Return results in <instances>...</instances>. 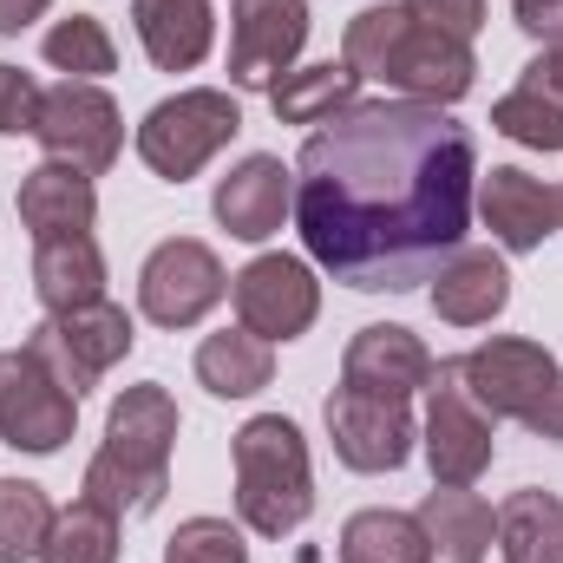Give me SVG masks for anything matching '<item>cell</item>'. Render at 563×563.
Wrapping results in <instances>:
<instances>
[{"label": "cell", "instance_id": "6da1fadb", "mask_svg": "<svg viewBox=\"0 0 563 563\" xmlns=\"http://www.w3.org/2000/svg\"><path fill=\"white\" fill-rule=\"evenodd\" d=\"M295 177L308 256L361 295H407L465 250L478 144L445 106L354 99L308 132Z\"/></svg>", "mask_w": 563, "mask_h": 563}, {"label": "cell", "instance_id": "7a4b0ae2", "mask_svg": "<svg viewBox=\"0 0 563 563\" xmlns=\"http://www.w3.org/2000/svg\"><path fill=\"white\" fill-rule=\"evenodd\" d=\"M341 59L361 79H380L387 92L420 99V106H459L472 92V73H478L465 40L420 26L407 7H367V13H354L347 40H341Z\"/></svg>", "mask_w": 563, "mask_h": 563}, {"label": "cell", "instance_id": "3957f363", "mask_svg": "<svg viewBox=\"0 0 563 563\" xmlns=\"http://www.w3.org/2000/svg\"><path fill=\"white\" fill-rule=\"evenodd\" d=\"M170 445H177V400L164 387H125L112 400L106 445L86 465V498L112 518H144L170 492Z\"/></svg>", "mask_w": 563, "mask_h": 563}, {"label": "cell", "instance_id": "277c9868", "mask_svg": "<svg viewBox=\"0 0 563 563\" xmlns=\"http://www.w3.org/2000/svg\"><path fill=\"white\" fill-rule=\"evenodd\" d=\"M236 511L256 538H288L314 511L308 439L282 413H256L236 432Z\"/></svg>", "mask_w": 563, "mask_h": 563}, {"label": "cell", "instance_id": "5b68a950", "mask_svg": "<svg viewBox=\"0 0 563 563\" xmlns=\"http://www.w3.org/2000/svg\"><path fill=\"white\" fill-rule=\"evenodd\" d=\"M459 380L492 420H525L538 439H563V367L538 341L498 334L472 354H459Z\"/></svg>", "mask_w": 563, "mask_h": 563}, {"label": "cell", "instance_id": "8992f818", "mask_svg": "<svg viewBox=\"0 0 563 563\" xmlns=\"http://www.w3.org/2000/svg\"><path fill=\"white\" fill-rule=\"evenodd\" d=\"M132 314L119 301H86V308H66V314H46L33 334H26V354L73 394L86 400L125 354H132Z\"/></svg>", "mask_w": 563, "mask_h": 563}, {"label": "cell", "instance_id": "52a82bcc", "mask_svg": "<svg viewBox=\"0 0 563 563\" xmlns=\"http://www.w3.org/2000/svg\"><path fill=\"white\" fill-rule=\"evenodd\" d=\"M243 132V112H236V99L230 92H217V86H197V92H177V99H164V106H151L139 125V157L157 170V177H170V184H184V177H197L223 144Z\"/></svg>", "mask_w": 563, "mask_h": 563}, {"label": "cell", "instance_id": "ba28073f", "mask_svg": "<svg viewBox=\"0 0 563 563\" xmlns=\"http://www.w3.org/2000/svg\"><path fill=\"white\" fill-rule=\"evenodd\" d=\"M40 151L53 164H73L86 177L112 170L119 164V144H125V119L112 106V92H99L92 79H66L40 99Z\"/></svg>", "mask_w": 563, "mask_h": 563}, {"label": "cell", "instance_id": "9c48e42d", "mask_svg": "<svg viewBox=\"0 0 563 563\" xmlns=\"http://www.w3.org/2000/svg\"><path fill=\"white\" fill-rule=\"evenodd\" d=\"M426 465L439 485H472L492 465V413L459 380V361L432 367V407H426Z\"/></svg>", "mask_w": 563, "mask_h": 563}, {"label": "cell", "instance_id": "30bf717a", "mask_svg": "<svg viewBox=\"0 0 563 563\" xmlns=\"http://www.w3.org/2000/svg\"><path fill=\"white\" fill-rule=\"evenodd\" d=\"M223 295H230V276H223L217 250H210V243H190V236L157 243L151 263H144V276H139V308L157 328H190V321H203Z\"/></svg>", "mask_w": 563, "mask_h": 563}, {"label": "cell", "instance_id": "8fae6325", "mask_svg": "<svg viewBox=\"0 0 563 563\" xmlns=\"http://www.w3.org/2000/svg\"><path fill=\"white\" fill-rule=\"evenodd\" d=\"M79 426V400L20 347L0 354V439L13 452H59Z\"/></svg>", "mask_w": 563, "mask_h": 563}, {"label": "cell", "instance_id": "7c38bea8", "mask_svg": "<svg viewBox=\"0 0 563 563\" xmlns=\"http://www.w3.org/2000/svg\"><path fill=\"white\" fill-rule=\"evenodd\" d=\"M230 295H236V321L263 341H295L321 314V282L308 276L301 256H256L243 276H230Z\"/></svg>", "mask_w": 563, "mask_h": 563}, {"label": "cell", "instance_id": "4fadbf2b", "mask_svg": "<svg viewBox=\"0 0 563 563\" xmlns=\"http://www.w3.org/2000/svg\"><path fill=\"white\" fill-rule=\"evenodd\" d=\"M308 40V0H236L230 20V86L269 92Z\"/></svg>", "mask_w": 563, "mask_h": 563}, {"label": "cell", "instance_id": "5bb4252c", "mask_svg": "<svg viewBox=\"0 0 563 563\" xmlns=\"http://www.w3.org/2000/svg\"><path fill=\"white\" fill-rule=\"evenodd\" d=\"M328 439H334L341 465H354V472H400L413 452V413H407V400L334 387L328 394Z\"/></svg>", "mask_w": 563, "mask_h": 563}, {"label": "cell", "instance_id": "9a60e30c", "mask_svg": "<svg viewBox=\"0 0 563 563\" xmlns=\"http://www.w3.org/2000/svg\"><path fill=\"white\" fill-rule=\"evenodd\" d=\"M341 387H361V394H387V400H413L420 387H432V354L413 328H361L347 341V361H341Z\"/></svg>", "mask_w": 563, "mask_h": 563}, {"label": "cell", "instance_id": "2e32d148", "mask_svg": "<svg viewBox=\"0 0 563 563\" xmlns=\"http://www.w3.org/2000/svg\"><path fill=\"white\" fill-rule=\"evenodd\" d=\"M210 210H217V223H223L230 236H243V243L276 236L282 217L295 210V184H288L282 157H263V151H256V157H243V164L217 184Z\"/></svg>", "mask_w": 563, "mask_h": 563}, {"label": "cell", "instance_id": "e0dca14e", "mask_svg": "<svg viewBox=\"0 0 563 563\" xmlns=\"http://www.w3.org/2000/svg\"><path fill=\"white\" fill-rule=\"evenodd\" d=\"M478 210H485V223H492V236L505 243V250H538L551 230H558V190L551 184H538L531 170H518V164H498L485 184H478Z\"/></svg>", "mask_w": 563, "mask_h": 563}, {"label": "cell", "instance_id": "ac0fdd59", "mask_svg": "<svg viewBox=\"0 0 563 563\" xmlns=\"http://www.w3.org/2000/svg\"><path fill=\"white\" fill-rule=\"evenodd\" d=\"M33 295L46 301V314H66V308L106 301V256H99L92 230L40 236V243H33Z\"/></svg>", "mask_w": 563, "mask_h": 563}, {"label": "cell", "instance_id": "d6986e66", "mask_svg": "<svg viewBox=\"0 0 563 563\" xmlns=\"http://www.w3.org/2000/svg\"><path fill=\"white\" fill-rule=\"evenodd\" d=\"M92 217H99V190H92V177L86 170H73V164H40V170H26L20 177V223L33 230V243L40 236H73V230H92Z\"/></svg>", "mask_w": 563, "mask_h": 563}, {"label": "cell", "instance_id": "ffe728a7", "mask_svg": "<svg viewBox=\"0 0 563 563\" xmlns=\"http://www.w3.org/2000/svg\"><path fill=\"white\" fill-rule=\"evenodd\" d=\"M420 531H426V551L432 563H485L492 551V505L478 498V492H465V485H432L420 498Z\"/></svg>", "mask_w": 563, "mask_h": 563}, {"label": "cell", "instance_id": "44dd1931", "mask_svg": "<svg viewBox=\"0 0 563 563\" xmlns=\"http://www.w3.org/2000/svg\"><path fill=\"white\" fill-rule=\"evenodd\" d=\"M505 301H511V276H505V263H498L492 250H459V256L432 276V308H439V321H452V328H478V321L505 314Z\"/></svg>", "mask_w": 563, "mask_h": 563}, {"label": "cell", "instance_id": "7402d4cb", "mask_svg": "<svg viewBox=\"0 0 563 563\" xmlns=\"http://www.w3.org/2000/svg\"><path fill=\"white\" fill-rule=\"evenodd\" d=\"M132 20H139V40L151 53V66H164V73H190L210 53V40H217L210 0H139Z\"/></svg>", "mask_w": 563, "mask_h": 563}, {"label": "cell", "instance_id": "603a6c76", "mask_svg": "<svg viewBox=\"0 0 563 563\" xmlns=\"http://www.w3.org/2000/svg\"><path fill=\"white\" fill-rule=\"evenodd\" d=\"M269 374H276V354H269V341L250 334V328H223V334H210V341L197 347V380H203L217 400H250V394L269 387Z\"/></svg>", "mask_w": 563, "mask_h": 563}, {"label": "cell", "instance_id": "cb8c5ba5", "mask_svg": "<svg viewBox=\"0 0 563 563\" xmlns=\"http://www.w3.org/2000/svg\"><path fill=\"white\" fill-rule=\"evenodd\" d=\"M361 99V73L341 59H321V66H301V73H282L269 86V106H276L282 125H328L334 112H347Z\"/></svg>", "mask_w": 563, "mask_h": 563}, {"label": "cell", "instance_id": "d4e9b609", "mask_svg": "<svg viewBox=\"0 0 563 563\" xmlns=\"http://www.w3.org/2000/svg\"><path fill=\"white\" fill-rule=\"evenodd\" d=\"M498 551H505V563H563L558 492H511L498 505Z\"/></svg>", "mask_w": 563, "mask_h": 563}, {"label": "cell", "instance_id": "484cf974", "mask_svg": "<svg viewBox=\"0 0 563 563\" xmlns=\"http://www.w3.org/2000/svg\"><path fill=\"white\" fill-rule=\"evenodd\" d=\"M341 563H432L420 518L407 511H354L341 531Z\"/></svg>", "mask_w": 563, "mask_h": 563}, {"label": "cell", "instance_id": "4316f807", "mask_svg": "<svg viewBox=\"0 0 563 563\" xmlns=\"http://www.w3.org/2000/svg\"><path fill=\"white\" fill-rule=\"evenodd\" d=\"M40 563H119V518L92 498L53 511V531L40 544Z\"/></svg>", "mask_w": 563, "mask_h": 563}, {"label": "cell", "instance_id": "83f0119b", "mask_svg": "<svg viewBox=\"0 0 563 563\" xmlns=\"http://www.w3.org/2000/svg\"><path fill=\"white\" fill-rule=\"evenodd\" d=\"M46 531H53V498L33 478H0V563L40 558Z\"/></svg>", "mask_w": 563, "mask_h": 563}, {"label": "cell", "instance_id": "f1b7e54d", "mask_svg": "<svg viewBox=\"0 0 563 563\" xmlns=\"http://www.w3.org/2000/svg\"><path fill=\"white\" fill-rule=\"evenodd\" d=\"M46 59H53L59 73H73V79H106V73L119 66V46H112L106 20L73 13V20H59V26L46 33Z\"/></svg>", "mask_w": 563, "mask_h": 563}, {"label": "cell", "instance_id": "f546056e", "mask_svg": "<svg viewBox=\"0 0 563 563\" xmlns=\"http://www.w3.org/2000/svg\"><path fill=\"white\" fill-rule=\"evenodd\" d=\"M492 132L531 144V151H563V106L544 99V92H531V86H518V92H505L492 106Z\"/></svg>", "mask_w": 563, "mask_h": 563}, {"label": "cell", "instance_id": "4dcf8cb0", "mask_svg": "<svg viewBox=\"0 0 563 563\" xmlns=\"http://www.w3.org/2000/svg\"><path fill=\"white\" fill-rule=\"evenodd\" d=\"M164 563H250V551H243V531L230 518H190L164 544Z\"/></svg>", "mask_w": 563, "mask_h": 563}, {"label": "cell", "instance_id": "1f68e13d", "mask_svg": "<svg viewBox=\"0 0 563 563\" xmlns=\"http://www.w3.org/2000/svg\"><path fill=\"white\" fill-rule=\"evenodd\" d=\"M40 86L33 73L20 66H0V139H20V132H40Z\"/></svg>", "mask_w": 563, "mask_h": 563}, {"label": "cell", "instance_id": "d6a6232c", "mask_svg": "<svg viewBox=\"0 0 563 563\" xmlns=\"http://www.w3.org/2000/svg\"><path fill=\"white\" fill-rule=\"evenodd\" d=\"M420 26H432V33H452V40H465L472 46V33L485 26V0H400Z\"/></svg>", "mask_w": 563, "mask_h": 563}, {"label": "cell", "instance_id": "836d02e7", "mask_svg": "<svg viewBox=\"0 0 563 563\" xmlns=\"http://www.w3.org/2000/svg\"><path fill=\"white\" fill-rule=\"evenodd\" d=\"M511 13H518V26L531 33V40H563V0H511Z\"/></svg>", "mask_w": 563, "mask_h": 563}, {"label": "cell", "instance_id": "e575fe53", "mask_svg": "<svg viewBox=\"0 0 563 563\" xmlns=\"http://www.w3.org/2000/svg\"><path fill=\"white\" fill-rule=\"evenodd\" d=\"M525 86L563 106V40H551V46H544V53H538V59L525 66Z\"/></svg>", "mask_w": 563, "mask_h": 563}, {"label": "cell", "instance_id": "d590c367", "mask_svg": "<svg viewBox=\"0 0 563 563\" xmlns=\"http://www.w3.org/2000/svg\"><path fill=\"white\" fill-rule=\"evenodd\" d=\"M46 7H53V0H0V33H20V26H33Z\"/></svg>", "mask_w": 563, "mask_h": 563}, {"label": "cell", "instance_id": "8d00e7d4", "mask_svg": "<svg viewBox=\"0 0 563 563\" xmlns=\"http://www.w3.org/2000/svg\"><path fill=\"white\" fill-rule=\"evenodd\" d=\"M558 223H563V190H558Z\"/></svg>", "mask_w": 563, "mask_h": 563}]
</instances>
